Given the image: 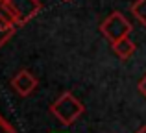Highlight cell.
Segmentation results:
<instances>
[{
  "label": "cell",
  "instance_id": "6da1fadb",
  "mask_svg": "<svg viewBox=\"0 0 146 133\" xmlns=\"http://www.w3.org/2000/svg\"><path fill=\"white\" fill-rule=\"evenodd\" d=\"M83 104L74 96L72 93H63L52 105H50V111L52 115L59 120L63 126H70L78 120V116L83 113Z\"/></svg>",
  "mask_w": 146,
  "mask_h": 133
},
{
  "label": "cell",
  "instance_id": "7a4b0ae2",
  "mask_svg": "<svg viewBox=\"0 0 146 133\" xmlns=\"http://www.w3.org/2000/svg\"><path fill=\"white\" fill-rule=\"evenodd\" d=\"M100 32H102V35L113 44V43H117V41L124 39V37H129V33H131V22H129L120 11H113V13L100 24Z\"/></svg>",
  "mask_w": 146,
  "mask_h": 133
},
{
  "label": "cell",
  "instance_id": "3957f363",
  "mask_svg": "<svg viewBox=\"0 0 146 133\" xmlns=\"http://www.w3.org/2000/svg\"><path fill=\"white\" fill-rule=\"evenodd\" d=\"M6 2L13 13L17 26H24L43 9V4L39 0H6Z\"/></svg>",
  "mask_w": 146,
  "mask_h": 133
},
{
  "label": "cell",
  "instance_id": "277c9868",
  "mask_svg": "<svg viewBox=\"0 0 146 133\" xmlns=\"http://www.w3.org/2000/svg\"><path fill=\"white\" fill-rule=\"evenodd\" d=\"M11 87L15 89V93L21 96H28L35 91L37 87V78L30 70H21L11 78Z\"/></svg>",
  "mask_w": 146,
  "mask_h": 133
},
{
  "label": "cell",
  "instance_id": "5b68a950",
  "mask_svg": "<svg viewBox=\"0 0 146 133\" xmlns=\"http://www.w3.org/2000/svg\"><path fill=\"white\" fill-rule=\"evenodd\" d=\"M135 48H137L135 43H133L129 37H124V39L113 43V50H115V54H117L120 59H128L129 56L135 52Z\"/></svg>",
  "mask_w": 146,
  "mask_h": 133
},
{
  "label": "cell",
  "instance_id": "8992f818",
  "mask_svg": "<svg viewBox=\"0 0 146 133\" xmlns=\"http://www.w3.org/2000/svg\"><path fill=\"white\" fill-rule=\"evenodd\" d=\"M129 9H131V13L135 15L137 21L146 26V0H137L135 4H131Z\"/></svg>",
  "mask_w": 146,
  "mask_h": 133
},
{
  "label": "cell",
  "instance_id": "52a82bcc",
  "mask_svg": "<svg viewBox=\"0 0 146 133\" xmlns=\"http://www.w3.org/2000/svg\"><path fill=\"white\" fill-rule=\"evenodd\" d=\"M0 22H2V24H15L17 26L15 17H13V13H11V9H9L6 0H0Z\"/></svg>",
  "mask_w": 146,
  "mask_h": 133
},
{
  "label": "cell",
  "instance_id": "ba28073f",
  "mask_svg": "<svg viewBox=\"0 0 146 133\" xmlns=\"http://www.w3.org/2000/svg\"><path fill=\"white\" fill-rule=\"evenodd\" d=\"M15 28H17L15 24H2V22H0V46H2V44H6L7 41L13 37Z\"/></svg>",
  "mask_w": 146,
  "mask_h": 133
},
{
  "label": "cell",
  "instance_id": "9c48e42d",
  "mask_svg": "<svg viewBox=\"0 0 146 133\" xmlns=\"http://www.w3.org/2000/svg\"><path fill=\"white\" fill-rule=\"evenodd\" d=\"M0 133H17V131H15V128L11 126L6 118H2V116H0Z\"/></svg>",
  "mask_w": 146,
  "mask_h": 133
},
{
  "label": "cell",
  "instance_id": "30bf717a",
  "mask_svg": "<svg viewBox=\"0 0 146 133\" xmlns=\"http://www.w3.org/2000/svg\"><path fill=\"white\" fill-rule=\"evenodd\" d=\"M137 89L141 91V94H143V96H146V74L141 78V81L137 83Z\"/></svg>",
  "mask_w": 146,
  "mask_h": 133
},
{
  "label": "cell",
  "instance_id": "8fae6325",
  "mask_svg": "<svg viewBox=\"0 0 146 133\" xmlns=\"http://www.w3.org/2000/svg\"><path fill=\"white\" fill-rule=\"evenodd\" d=\"M137 133H146V126H143V128H141V130L137 131Z\"/></svg>",
  "mask_w": 146,
  "mask_h": 133
},
{
  "label": "cell",
  "instance_id": "7c38bea8",
  "mask_svg": "<svg viewBox=\"0 0 146 133\" xmlns=\"http://www.w3.org/2000/svg\"><path fill=\"white\" fill-rule=\"evenodd\" d=\"M65 2H68V0H65Z\"/></svg>",
  "mask_w": 146,
  "mask_h": 133
}]
</instances>
